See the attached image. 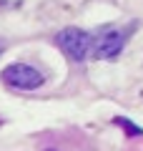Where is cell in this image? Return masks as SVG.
I'll list each match as a JSON object with an SVG mask.
<instances>
[{
  "label": "cell",
  "mask_w": 143,
  "mask_h": 151,
  "mask_svg": "<svg viewBox=\"0 0 143 151\" xmlns=\"http://www.w3.org/2000/svg\"><path fill=\"white\" fill-rule=\"evenodd\" d=\"M0 78L8 86L18 88V91H33V88L43 86V73L35 70L33 65H28V63H10L0 73Z\"/></svg>",
  "instance_id": "7a4b0ae2"
},
{
  "label": "cell",
  "mask_w": 143,
  "mask_h": 151,
  "mask_svg": "<svg viewBox=\"0 0 143 151\" xmlns=\"http://www.w3.org/2000/svg\"><path fill=\"white\" fill-rule=\"evenodd\" d=\"M123 45H126V33L116 30V28H108L93 43V53H95V58H101V60H113V58L121 55Z\"/></svg>",
  "instance_id": "3957f363"
},
{
  "label": "cell",
  "mask_w": 143,
  "mask_h": 151,
  "mask_svg": "<svg viewBox=\"0 0 143 151\" xmlns=\"http://www.w3.org/2000/svg\"><path fill=\"white\" fill-rule=\"evenodd\" d=\"M55 40H58L60 50H63L68 58L78 60V63L88 58V53L93 50V43H95L93 38L85 30H80V28H63V30L55 35Z\"/></svg>",
  "instance_id": "6da1fadb"
},
{
  "label": "cell",
  "mask_w": 143,
  "mask_h": 151,
  "mask_svg": "<svg viewBox=\"0 0 143 151\" xmlns=\"http://www.w3.org/2000/svg\"><path fill=\"white\" fill-rule=\"evenodd\" d=\"M3 50H5V43H3V40H0V53H3Z\"/></svg>",
  "instance_id": "5b68a950"
},
{
  "label": "cell",
  "mask_w": 143,
  "mask_h": 151,
  "mask_svg": "<svg viewBox=\"0 0 143 151\" xmlns=\"http://www.w3.org/2000/svg\"><path fill=\"white\" fill-rule=\"evenodd\" d=\"M45 151H55V149H45Z\"/></svg>",
  "instance_id": "8992f818"
},
{
  "label": "cell",
  "mask_w": 143,
  "mask_h": 151,
  "mask_svg": "<svg viewBox=\"0 0 143 151\" xmlns=\"http://www.w3.org/2000/svg\"><path fill=\"white\" fill-rule=\"evenodd\" d=\"M116 124H121V126H123V129H126V131H128V134H131V136H136V134L141 136V134H143V129H138V126L128 124V121H126V119H121V116H118V119H116Z\"/></svg>",
  "instance_id": "277c9868"
}]
</instances>
